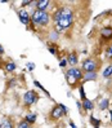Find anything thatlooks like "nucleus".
Here are the masks:
<instances>
[{
  "label": "nucleus",
  "mask_w": 112,
  "mask_h": 128,
  "mask_svg": "<svg viewBox=\"0 0 112 128\" xmlns=\"http://www.w3.org/2000/svg\"><path fill=\"white\" fill-rule=\"evenodd\" d=\"M59 66H61V67H66V66H67V60L62 58L61 61H59Z\"/></svg>",
  "instance_id": "nucleus-27"
},
{
  "label": "nucleus",
  "mask_w": 112,
  "mask_h": 128,
  "mask_svg": "<svg viewBox=\"0 0 112 128\" xmlns=\"http://www.w3.org/2000/svg\"><path fill=\"white\" fill-rule=\"evenodd\" d=\"M37 100H39V94L35 91H27L23 94V102H25L26 106H31V105L36 104Z\"/></svg>",
  "instance_id": "nucleus-5"
},
{
  "label": "nucleus",
  "mask_w": 112,
  "mask_h": 128,
  "mask_svg": "<svg viewBox=\"0 0 112 128\" xmlns=\"http://www.w3.org/2000/svg\"><path fill=\"white\" fill-rule=\"evenodd\" d=\"M102 75H103V78H110V76H112V64H110L107 67H104Z\"/></svg>",
  "instance_id": "nucleus-12"
},
{
  "label": "nucleus",
  "mask_w": 112,
  "mask_h": 128,
  "mask_svg": "<svg viewBox=\"0 0 112 128\" xmlns=\"http://www.w3.org/2000/svg\"><path fill=\"white\" fill-rule=\"evenodd\" d=\"M97 72H85L84 75H83V79L85 80V82H90V80H97Z\"/></svg>",
  "instance_id": "nucleus-11"
},
{
  "label": "nucleus",
  "mask_w": 112,
  "mask_h": 128,
  "mask_svg": "<svg viewBox=\"0 0 112 128\" xmlns=\"http://www.w3.org/2000/svg\"><path fill=\"white\" fill-rule=\"evenodd\" d=\"M67 111H68V109H67L66 105H63V104H58V105H56V106L52 109L49 116H50L52 120H59L63 115L67 114Z\"/></svg>",
  "instance_id": "nucleus-3"
},
{
  "label": "nucleus",
  "mask_w": 112,
  "mask_h": 128,
  "mask_svg": "<svg viewBox=\"0 0 112 128\" xmlns=\"http://www.w3.org/2000/svg\"><path fill=\"white\" fill-rule=\"evenodd\" d=\"M106 57L108 60H112V44H110V46L107 47V49H106Z\"/></svg>",
  "instance_id": "nucleus-21"
},
{
  "label": "nucleus",
  "mask_w": 112,
  "mask_h": 128,
  "mask_svg": "<svg viewBox=\"0 0 112 128\" xmlns=\"http://www.w3.org/2000/svg\"><path fill=\"white\" fill-rule=\"evenodd\" d=\"M18 18H19V21L22 22V24L26 25V26L30 24V14L26 10H19L18 12Z\"/></svg>",
  "instance_id": "nucleus-8"
},
{
  "label": "nucleus",
  "mask_w": 112,
  "mask_h": 128,
  "mask_svg": "<svg viewBox=\"0 0 112 128\" xmlns=\"http://www.w3.org/2000/svg\"><path fill=\"white\" fill-rule=\"evenodd\" d=\"M34 84H35V86H36L37 88H40V89H41V91H43L44 93H45L47 96H50V94H49V92H48V91H47V89H45V88H44V87H43V86L40 84V83H39V82H37V80H35V82H34Z\"/></svg>",
  "instance_id": "nucleus-20"
},
{
  "label": "nucleus",
  "mask_w": 112,
  "mask_h": 128,
  "mask_svg": "<svg viewBox=\"0 0 112 128\" xmlns=\"http://www.w3.org/2000/svg\"><path fill=\"white\" fill-rule=\"evenodd\" d=\"M18 128H31V127H30V124L26 122V120H22V122L18 123Z\"/></svg>",
  "instance_id": "nucleus-22"
},
{
  "label": "nucleus",
  "mask_w": 112,
  "mask_h": 128,
  "mask_svg": "<svg viewBox=\"0 0 112 128\" xmlns=\"http://www.w3.org/2000/svg\"><path fill=\"white\" fill-rule=\"evenodd\" d=\"M89 122H90V124H92V126H94V127H99V126L102 124V120H99V119L94 118L93 115L90 116V119H89Z\"/></svg>",
  "instance_id": "nucleus-17"
},
{
  "label": "nucleus",
  "mask_w": 112,
  "mask_h": 128,
  "mask_svg": "<svg viewBox=\"0 0 112 128\" xmlns=\"http://www.w3.org/2000/svg\"><path fill=\"white\" fill-rule=\"evenodd\" d=\"M98 69V62L94 58H86L83 61V70L85 72H97Z\"/></svg>",
  "instance_id": "nucleus-4"
},
{
  "label": "nucleus",
  "mask_w": 112,
  "mask_h": 128,
  "mask_svg": "<svg viewBox=\"0 0 112 128\" xmlns=\"http://www.w3.org/2000/svg\"><path fill=\"white\" fill-rule=\"evenodd\" d=\"M66 75H70V76L73 78L76 82L83 79V71H81V69H79V67H71V69L67 70Z\"/></svg>",
  "instance_id": "nucleus-6"
},
{
  "label": "nucleus",
  "mask_w": 112,
  "mask_h": 128,
  "mask_svg": "<svg viewBox=\"0 0 112 128\" xmlns=\"http://www.w3.org/2000/svg\"><path fill=\"white\" fill-rule=\"evenodd\" d=\"M26 67H27L28 71H34V70H35V64H34V62H28V64L26 65Z\"/></svg>",
  "instance_id": "nucleus-24"
},
{
  "label": "nucleus",
  "mask_w": 112,
  "mask_h": 128,
  "mask_svg": "<svg viewBox=\"0 0 112 128\" xmlns=\"http://www.w3.org/2000/svg\"><path fill=\"white\" fill-rule=\"evenodd\" d=\"M25 120H26L28 124H34L36 122V114H27L25 116Z\"/></svg>",
  "instance_id": "nucleus-15"
},
{
  "label": "nucleus",
  "mask_w": 112,
  "mask_h": 128,
  "mask_svg": "<svg viewBox=\"0 0 112 128\" xmlns=\"http://www.w3.org/2000/svg\"><path fill=\"white\" fill-rule=\"evenodd\" d=\"M35 4H36L37 10H44V12H45V9L49 6L50 2H49V0H40V2H36Z\"/></svg>",
  "instance_id": "nucleus-9"
},
{
  "label": "nucleus",
  "mask_w": 112,
  "mask_h": 128,
  "mask_svg": "<svg viewBox=\"0 0 112 128\" xmlns=\"http://www.w3.org/2000/svg\"><path fill=\"white\" fill-rule=\"evenodd\" d=\"M54 22L56 25L59 26L63 31L67 28H70L72 22H73V12L68 6H63L61 8L56 14H54Z\"/></svg>",
  "instance_id": "nucleus-1"
},
{
  "label": "nucleus",
  "mask_w": 112,
  "mask_h": 128,
  "mask_svg": "<svg viewBox=\"0 0 112 128\" xmlns=\"http://www.w3.org/2000/svg\"><path fill=\"white\" fill-rule=\"evenodd\" d=\"M79 93H80V97H81V101H84L86 100V94H85V89L83 86H80L79 87Z\"/></svg>",
  "instance_id": "nucleus-19"
},
{
  "label": "nucleus",
  "mask_w": 112,
  "mask_h": 128,
  "mask_svg": "<svg viewBox=\"0 0 112 128\" xmlns=\"http://www.w3.org/2000/svg\"><path fill=\"white\" fill-rule=\"evenodd\" d=\"M48 50L52 54H56V52H57V46H54V44H50V46L48 47Z\"/></svg>",
  "instance_id": "nucleus-23"
},
{
  "label": "nucleus",
  "mask_w": 112,
  "mask_h": 128,
  "mask_svg": "<svg viewBox=\"0 0 112 128\" xmlns=\"http://www.w3.org/2000/svg\"><path fill=\"white\" fill-rule=\"evenodd\" d=\"M27 4H32V3H31V2H23V3H21V5H22V6H26Z\"/></svg>",
  "instance_id": "nucleus-28"
},
{
  "label": "nucleus",
  "mask_w": 112,
  "mask_h": 128,
  "mask_svg": "<svg viewBox=\"0 0 112 128\" xmlns=\"http://www.w3.org/2000/svg\"><path fill=\"white\" fill-rule=\"evenodd\" d=\"M101 36L103 40H112V26H106L101 30Z\"/></svg>",
  "instance_id": "nucleus-7"
},
{
  "label": "nucleus",
  "mask_w": 112,
  "mask_h": 128,
  "mask_svg": "<svg viewBox=\"0 0 112 128\" xmlns=\"http://www.w3.org/2000/svg\"><path fill=\"white\" fill-rule=\"evenodd\" d=\"M70 126H71V128H76V124H75L72 120H70Z\"/></svg>",
  "instance_id": "nucleus-29"
},
{
  "label": "nucleus",
  "mask_w": 112,
  "mask_h": 128,
  "mask_svg": "<svg viewBox=\"0 0 112 128\" xmlns=\"http://www.w3.org/2000/svg\"><path fill=\"white\" fill-rule=\"evenodd\" d=\"M3 53H4V48L0 46V54H3Z\"/></svg>",
  "instance_id": "nucleus-30"
},
{
  "label": "nucleus",
  "mask_w": 112,
  "mask_h": 128,
  "mask_svg": "<svg viewBox=\"0 0 112 128\" xmlns=\"http://www.w3.org/2000/svg\"><path fill=\"white\" fill-rule=\"evenodd\" d=\"M31 18H32V22H34L35 25L44 27V26H47V25L49 24L50 16H49V13H47V12H44V10H37V9H36V10H34Z\"/></svg>",
  "instance_id": "nucleus-2"
},
{
  "label": "nucleus",
  "mask_w": 112,
  "mask_h": 128,
  "mask_svg": "<svg viewBox=\"0 0 112 128\" xmlns=\"http://www.w3.org/2000/svg\"><path fill=\"white\" fill-rule=\"evenodd\" d=\"M58 32H56V31H53V32H50V39L52 40H57L58 39Z\"/></svg>",
  "instance_id": "nucleus-25"
},
{
  "label": "nucleus",
  "mask_w": 112,
  "mask_h": 128,
  "mask_svg": "<svg viewBox=\"0 0 112 128\" xmlns=\"http://www.w3.org/2000/svg\"><path fill=\"white\" fill-rule=\"evenodd\" d=\"M110 116H111V123H112V109L110 110Z\"/></svg>",
  "instance_id": "nucleus-31"
},
{
  "label": "nucleus",
  "mask_w": 112,
  "mask_h": 128,
  "mask_svg": "<svg viewBox=\"0 0 112 128\" xmlns=\"http://www.w3.org/2000/svg\"><path fill=\"white\" fill-rule=\"evenodd\" d=\"M81 105H83V109H84L85 111H90V110H93V109H94V104H93L90 100H88V98H86V100H84Z\"/></svg>",
  "instance_id": "nucleus-10"
},
{
  "label": "nucleus",
  "mask_w": 112,
  "mask_h": 128,
  "mask_svg": "<svg viewBox=\"0 0 112 128\" xmlns=\"http://www.w3.org/2000/svg\"><path fill=\"white\" fill-rule=\"evenodd\" d=\"M94 128H99V127H94Z\"/></svg>",
  "instance_id": "nucleus-33"
},
{
  "label": "nucleus",
  "mask_w": 112,
  "mask_h": 128,
  "mask_svg": "<svg viewBox=\"0 0 112 128\" xmlns=\"http://www.w3.org/2000/svg\"><path fill=\"white\" fill-rule=\"evenodd\" d=\"M108 105H110V101H108V98H102V100L99 101L98 108H99L101 110H106V109H108Z\"/></svg>",
  "instance_id": "nucleus-14"
},
{
  "label": "nucleus",
  "mask_w": 112,
  "mask_h": 128,
  "mask_svg": "<svg viewBox=\"0 0 112 128\" xmlns=\"http://www.w3.org/2000/svg\"><path fill=\"white\" fill-rule=\"evenodd\" d=\"M76 105H77V109H79V112H80V114H84V111H83V105H81V102L77 101Z\"/></svg>",
  "instance_id": "nucleus-26"
},
{
  "label": "nucleus",
  "mask_w": 112,
  "mask_h": 128,
  "mask_svg": "<svg viewBox=\"0 0 112 128\" xmlns=\"http://www.w3.org/2000/svg\"><path fill=\"white\" fill-rule=\"evenodd\" d=\"M0 128H1V123H0Z\"/></svg>",
  "instance_id": "nucleus-32"
},
{
  "label": "nucleus",
  "mask_w": 112,
  "mask_h": 128,
  "mask_svg": "<svg viewBox=\"0 0 112 128\" xmlns=\"http://www.w3.org/2000/svg\"><path fill=\"white\" fill-rule=\"evenodd\" d=\"M16 64H14V62H6L5 64V70L6 71H8V72H12V71H14V70H16Z\"/></svg>",
  "instance_id": "nucleus-16"
},
{
  "label": "nucleus",
  "mask_w": 112,
  "mask_h": 128,
  "mask_svg": "<svg viewBox=\"0 0 112 128\" xmlns=\"http://www.w3.org/2000/svg\"><path fill=\"white\" fill-rule=\"evenodd\" d=\"M1 128H13V122L9 119H5L3 120V123H1Z\"/></svg>",
  "instance_id": "nucleus-18"
},
{
  "label": "nucleus",
  "mask_w": 112,
  "mask_h": 128,
  "mask_svg": "<svg viewBox=\"0 0 112 128\" xmlns=\"http://www.w3.org/2000/svg\"><path fill=\"white\" fill-rule=\"evenodd\" d=\"M77 61H79V60H77V54L76 53H71L68 56V60H67V62H68L71 66H75L77 64Z\"/></svg>",
  "instance_id": "nucleus-13"
}]
</instances>
